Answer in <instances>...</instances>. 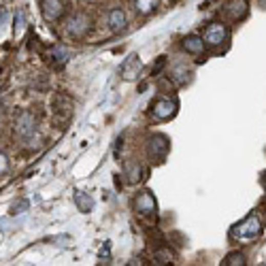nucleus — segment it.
Listing matches in <instances>:
<instances>
[{
  "instance_id": "obj_1",
  "label": "nucleus",
  "mask_w": 266,
  "mask_h": 266,
  "mask_svg": "<svg viewBox=\"0 0 266 266\" xmlns=\"http://www.w3.org/2000/svg\"><path fill=\"white\" fill-rule=\"evenodd\" d=\"M262 232V221L258 215H247L243 221H239L230 230V236L234 241H254L256 236Z\"/></svg>"
},
{
  "instance_id": "obj_2",
  "label": "nucleus",
  "mask_w": 266,
  "mask_h": 266,
  "mask_svg": "<svg viewBox=\"0 0 266 266\" xmlns=\"http://www.w3.org/2000/svg\"><path fill=\"white\" fill-rule=\"evenodd\" d=\"M228 36H230L228 26H226V24H221V22H213V24H209V26H207L202 40H204L207 45H211V47H219L221 43H226Z\"/></svg>"
},
{
  "instance_id": "obj_3",
  "label": "nucleus",
  "mask_w": 266,
  "mask_h": 266,
  "mask_svg": "<svg viewBox=\"0 0 266 266\" xmlns=\"http://www.w3.org/2000/svg\"><path fill=\"white\" fill-rule=\"evenodd\" d=\"M171 149V141L164 134H153L147 143V156L151 158V162H162L166 158V153Z\"/></svg>"
},
{
  "instance_id": "obj_4",
  "label": "nucleus",
  "mask_w": 266,
  "mask_h": 266,
  "mask_svg": "<svg viewBox=\"0 0 266 266\" xmlns=\"http://www.w3.org/2000/svg\"><path fill=\"white\" fill-rule=\"evenodd\" d=\"M34 132H36L34 115L30 113V111H22V113L17 115V119H15V134L19 138H24V141H30V138L34 136Z\"/></svg>"
},
{
  "instance_id": "obj_5",
  "label": "nucleus",
  "mask_w": 266,
  "mask_h": 266,
  "mask_svg": "<svg viewBox=\"0 0 266 266\" xmlns=\"http://www.w3.org/2000/svg\"><path fill=\"white\" fill-rule=\"evenodd\" d=\"M177 107H179V105H177L175 98H160V100L153 103L151 111H153V117H156V119L166 121V119L175 117V113H177Z\"/></svg>"
},
{
  "instance_id": "obj_6",
  "label": "nucleus",
  "mask_w": 266,
  "mask_h": 266,
  "mask_svg": "<svg viewBox=\"0 0 266 266\" xmlns=\"http://www.w3.org/2000/svg\"><path fill=\"white\" fill-rule=\"evenodd\" d=\"M134 207L136 211L141 213L143 217H156L158 215V204H156V198H153L151 192H141L136 196L134 200Z\"/></svg>"
},
{
  "instance_id": "obj_7",
  "label": "nucleus",
  "mask_w": 266,
  "mask_h": 266,
  "mask_svg": "<svg viewBox=\"0 0 266 266\" xmlns=\"http://www.w3.org/2000/svg\"><path fill=\"white\" fill-rule=\"evenodd\" d=\"M141 68H143L141 58H138L136 53H132V55H128V58L124 60V64L119 68V75H121L124 81H134L138 77V73H141Z\"/></svg>"
},
{
  "instance_id": "obj_8",
  "label": "nucleus",
  "mask_w": 266,
  "mask_h": 266,
  "mask_svg": "<svg viewBox=\"0 0 266 266\" xmlns=\"http://www.w3.org/2000/svg\"><path fill=\"white\" fill-rule=\"evenodd\" d=\"M90 30V17L86 13H75V15L66 22V32L71 36H83Z\"/></svg>"
},
{
  "instance_id": "obj_9",
  "label": "nucleus",
  "mask_w": 266,
  "mask_h": 266,
  "mask_svg": "<svg viewBox=\"0 0 266 266\" xmlns=\"http://www.w3.org/2000/svg\"><path fill=\"white\" fill-rule=\"evenodd\" d=\"M40 11H43V17L47 22H55L62 17L64 7H62V0H40Z\"/></svg>"
},
{
  "instance_id": "obj_10",
  "label": "nucleus",
  "mask_w": 266,
  "mask_h": 266,
  "mask_svg": "<svg viewBox=\"0 0 266 266\" xmlns=\"http://www.w3.org/2000/svg\"><path fill=\"white\" fill-rule=\"evenodd\" d=\"M247 0H230V3L223 7V13L230 17V19H234V22H239V19H243L245 15H247Z\"/></svg>"
},
{
  "instance_id": "obj_11",
  "label": "nucleus",
  "mask_w": 266,
  "mask_h": 266,
  "mask_svg": "<svg viewBox=\"0 0 266 266\" xmlns=\"http://www.w3.org/2000/svg\"><path fill=\"white\" fill-rule=\"evenodd\" d=\"M171 79L177 83V86H186V83L192 81V71L186 64H175L171 71Z\"/></svg>"
},
{
  "instance_id": "obj_12",
  "label": "nucleus",
  "mask_w": 266,
  "mask_h": 266,
  "mask_svg": "<svg viewBox=\"0 0 266 266\" xmlns=\"http://www.w3.org/2000/svg\"><path fill=\"white\" fill-rule=\"evenodd\" d=\"M124 177L128 179V183H138V181H141V177H143L141 164L134 162V160L126 162V166H124Z\"/></svg>"
},
{
  "instance_id": "obj_13",
  "label": "nucleus",
  "mask_w": 266,
  "mask_h": 266,
  "mask_svg": "<svg viewBox=\"0 0 266 266\" xmlns=\"http://www.w3.org/2000/svg\"><path fill=\"white\" fill-rule=\"evenodd\" d=\"M126 13L121 11V9H113L109 13V26H111V30L113 32H121V30H126Z\"/></svg>"
},
{
  "instance_id": "obj_14",
  "label": "nucleus",
  "mask_w": 266,
  "mask_h": 266,
  "mask_svg": "<svg viewBox=\"0 0 266 266\" xmlns=\"http://www.w3.org/2000/svg\"><path fill=\"white\" fill-rule=\"evenodd\" d=\"M49 58H51V62H53V66H64L68 60H71V51H68L64 45H55L53 49H51V53H49Z\"/></svg>"
},
{
  "instance_id": "obj_15",
  "label": "nucleus",
  "mask_w": 266,
  "mask_h": 266,
  "mask_svg": "<svg viewBox=\"0 0 266 266\" xmlns=\"http://www.w3.org/2000/svg\"><path fill=\"white\" fill-rule=\"evenodd\" d=\"M183 47H186V51L188 53H202V49H204V40H202V36H198V34H190V36H186L183 38Z\"/></svg>"
},
{
  "instance_id": "obj_16",
  "label": "nucleus",
  "mask_w": 266,
  "mask_h": 266,
  "mask_svg": "<svg viewBox=\"0 0 266 266\" xmlns=\"http://www.w3.org/2000/svg\"><path fill=\"white\" fill-rule=\"evenodd\" d=\"M75 202H77V207L81 209V211H86V213H90L92 209H94V204H96L92 196H90V194H83V192H77V194H75Z\"/></svg>"
},
{
  "instance_id": "obj_17",
  "label": "nucleus",
  "mask_w": 266,
  "mask_h": 266,
  "mask_svg": "<svg viewBox=\"0 0 266 266\" xmlns=\"http://www.w3.org/2000/svg\"><path fill=\"white\" fill-rule=\"evenodd\" d=\"M158 5H160V0H134V9L141 15H149L151 11H156Z\"/></svg>"
},
{
  "instance_id": "obj_18",
  "label": "nucleus",
  "mask_w": 266,
  "mask_h": 266,
  "mask_svg": "<svg viewBox=\"0 0 266 266\" xmlns=\"http://www.w3.org/2000/svg\"><path fill=\"white\" fill-rule=\"evenodd\" d=\"M221 264H223V266H245L247 260H245L243 254H239V251H232V254H228L226 258L221 260Z\"/></svg>"
},
{
  "instance_id": "obj_19",
  "label": "nucleus",
  "mask_w": 266,
  "mask_h": 266,
  "mask_svg": "<svg viewBox=\"0 0 266 266\" xmlns=\"http://www.w3.org/2000/svg\"><path fill=\"white\" fill-rule=\"evenodd\" d=\"M173 256H171V249H158L153 251V264H171Z\"/></svg>"
},
{
  "instance_id": "obj_20",
  "label": "nucleus",
  "mask_w": 266,
  "mask_h": 266,
  "mask_svg": "<svg viewBox=\"0 0 266 266\" xmlns=\"http://www.w3.org/2000/svg\"><path fill=\"white\" fill-rule=\"evenodd\" d=\"M28 209H30V202H28L26 198H22V200H17V202H13L11 213H13V215H24Z\"/></svg>"
},
{
  "instance_id": "obj_21",
  "label": "nucleus",
  "mask_w": 266,
  "mask_h": 266,
  "mask_svg": "<svg viewBox=\"0 0 266 266\" xmlns=\"http://www.w3.org/2000/svg\"><path fill=\"white\" fill-rule=\"evenodd\" d=\"M24 30H26V13H24V9H19L15 15V32L22 34Z\"/></svg>"
},
{
  "instance_id": "obj_22",
  "label": "nucleus",
  "mask_w": 266,
  "mask_h": 266,
  "mask_svg": "<svg viewBox=\"0 0 266 266\" xmlns=\"http://www.w3.org/2000/svg\"><path fill=\"white\" fill-rule=\"evenodd\" d=\"M15 221H11L9 217H0V232H11V230H15Z\"/></svg>"
},
{
  "instance_id": "obj_23",
  "label": "nucleus",
  "mask_w": 266,
  "mask_h": 266,
  "mask_svg": "<svg viewBox=\"0 0 266 266\" xmlns=\"http://www.w3.org/2000/svg\"><path fill=\"white\" fill-rule=\"evenodd\" d=\"M9 19H11V15H9V11H0V30H5L7 28V24H9Z\"/></svg>"
},
{
  "instance_id": "obj_24",
  "label": "nucleus",
  "mask_w": 266,
  "mask_h": 266,
  "mask_svg": "<svg viewBox=\"0 0 266 266\" xmlns=\"http://www.w3.org/2000/svg\"><path fill=\"white\" fill-rule=\"evenodd\" d=\"M7 169H9V160H7V156L3 151H0V175L3 173H7Z\"/></svg>"
},
{
  "instance_id": "obj_25",
  "label": "nucleus",
  "mask_w": 266,
  "mask_h": 266,
  "mask_svg": "<svg viewBox=\"0 0 266 266\" xmlns=\"http://www.w3.org/2000/svg\"><path fill=\"white\" fill-rule=\"evenodd\" d=\"M164 62H166V60H164V55H162V58L158 60V64H156V66H153V71H151V75H158V73L162 71V66H164Z\"/></svg>"
},
{
  "instance_id": "obj_26",
  "label": "nucleus",
  "mask_w": 266,
  "mask_h": 266,
  "mask_svg": "<svg viewBox=\"0 0 266 266\" xmlns=\"http://www.w3.org/2000/svg\"><path fill=\"white\" fill-rule=\"evenodd\" d=\"M109 245H111V243H105V247L100 249V258H103V260H109V251H111Z\"/></svg>"
},
{
  "instance_id": "obj_27",
  "label": "nucleus",
  "mask_w": 266,
  "mask_h": 266,
  "mask_svg": "<svg viewBox=\"0 0 266 266\" xmlns=\"http://www.w3.org/2000/svg\"><path fill=\"white\" fill-rule=\"evenodd\" d=\"M264 186H266V177H264Z\"/></svg>"
}]
</instances>
